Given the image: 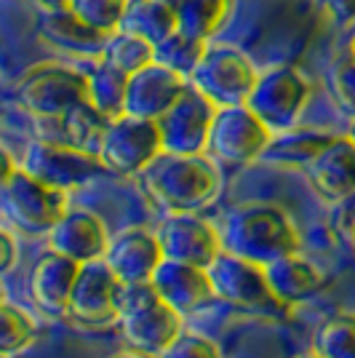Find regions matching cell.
<instances>
[{
	"mask_svg": "<svg viewBox=\"0 0 355 358\" xmlns=\"http://www.w3.org/2000/svg\"><path fill=\"white\" fill-rule=\"evenodd\" d=\"M139 187L161 211L198 214L222 190V174L208 155L161 152L139 174Z\"/></svg>",
	"mask_w": 355,
	"mask_h": 358,
	"instance_id": "obj_1",
	"label": "cell"
},
{
	"mask_svg": "<svg viewBox=\"0 0 355 358\" xmlns=\"http://www.w3.org/2000/svg\"><path fill=\"white\" fill-rule=\"evenodd\" d=\"M222 252L267 268L283 257L299 254V230L294 220L275 203H240L224 214L219 224Z\"/></svg>",
	"mask_w": 355,
	"mask_h": 358,
	"instance_id": "obj_2",
	"label": "cell"
},
{
	"mask_svg": "<svg viewBox=\"0 0 355 358\" xmlns=\"http://www.w3.org/2000/svg\"><path fill=\"white\" fill-rule=\"evenodd\" d=\"M120 337L129 350L142 358H161L163 350L177 340L182 315L168 308L152 284H123L118 297Z\"/></svg>",
	"mask_w": 355,
	"mask_h": 358,
	"instance_id": "obj_3",
	"label": "cell"
},
{
	"mask_svg": "<svg viewBox=\"0 0 355 358\" xmlns=\"http://www.w3.org/2000/svg\"><path fill=\"white\" fill-rule=\"evenodd\" d=\"M0 209L8 227H14L19 236L48 238V233L70 211V201L67 193L48 187L16 166L14 174L0 179Z\"/></svg>",
	"mask_w": 355,
	"mask_h": 358,
	"instance_id": "obj_4",
	"label": "cell"
},
{
	"mask_svg": "<svg viewBox=\"0 0 355 358\" xmlns=\"http://www.w3.org/2000/svg\"><path fill=\"white\" fill-rule=\"evenodd\" d=\"M16 102L35 118H59L89 99V78L57 62L35 64L16 80Z\"/></svg>",
	"mask_w": 355,
	"mask_h": 358,
	"instance_id": "obj_5",
	"label": "cell"
},
{
	"mask_svg": "<svg viewBox=\"0 0 355 358\" xmlns=\"http://www.w3.org/2000/svg\"><path fill=\"white\" fill-rule=\"evenodd\" d=\"M256 80H259V73L254 62L240 48L227 43H208L206 57L190 78L195 89L219 110L249 105Z\"/></svg>",
	"mask_w": 355,
	"mask_h": 358,
	"instance_id": "obj_6",
	"label": "cell"
},
{
	"mask_svg": "<svg viewBox=\"0 0 355 358\" xmlns=\"http://www.w3.org/2000/svg\"><path fill=\"white\" fill-rule=\"evenodd\" d=\"M208 278H211L217 299H222L243 313L267 315V318H281L289 313V308H283L275 299L273 289L267 284L265 268L246 262L236 254H219L214 265L208 268Z\"/></svg>",
	"mask_w": 355,
	"mask_h": 358,
	"instance_id": "obj_7",
	"label": "cell"
},
{
	"mask_svg": "<svg viewBox=\"0 0 355 358\" xmlns=\"http://www.w3.org/2000/svg\"><path fill=\"white\" fill-rule=\"evenodd\" d=\"M310 94L312 89L307 78L296 67L278 64L259 73V80L249 96V107L273 134H281L299 126V118L310 102Z\"/></svg>",
	"mask_w": 355,
	"mask_h": 358,
	"instance_id": "obj_8",
	"label": "cell"
},
{
	"mask_svg": "<svg viewBox=\"0 0 355 358\" xmlns=\"http://www.w3.org/2000/svg\"><path fill=\"white\" fill-rule=\"evenodd\" d=\"M163 152V136L155 120L120 115L110 120V129L99 148V161L110 174L139 177Z\"/></svg>",
	"mask_w": 355,
	"mask_h": 358,
	"instance_id": "obj_9",
	"label": "cell"
},
{
	"mask_svg": "<svg viewBox=\"0 0 355 358\" xmlns=\"http://www.w3.org/2000/svg\"><path fill=\"white\" fill-rule=\"evenodd\" d=\"M273 131L254 115L249 105L222 107L217 110V118L211 126L206 155L217 164L246 166L262 161Z\"/></svg>",
	"mask_w": 355,
	"mask_h": 358,
	"instance_id": "obj_10",
	"label": "cell"
},
{
	"mask_svg": "<svg viewBox=\"0 0 355 358\" xmlns=\"http://www.w3.org/2000/svg\"><path fill=\"white\" fill-rule=\"evenodd\" d=\"M19 166L41 179L48 187H57L61 193H70L75 187L89 185L91 179L110 174L99 155L91 152H80L73 148H61V145H48L41 139H32L24 155L19 158Z\"/></svg>",
	"mask_w": 355,
	"mask_h": 358,
	"instance_id": "obj_11",
	"label": "cell"
},
{
	"mask_svg": "<svg viewBox=\"0 0 355 358\" xmlns=\"http://www.w3.org/2000/svg\"><path fill=\"white\" fill-rule=\"evenodd\" d=\"M219 107L211 105L193 83L184 89L179 102L161 120L158 129L163 136V152L174 155H206L211 126Z\"/></svg>",
	"mask_w": 355,
	"mask_h": 358,
	"instance_id": "obj_12",
	"label": "cell"
},
{
	"mask_svg": "<svg viewBox=\"0 0 355 358\" xmlns=\"http://www.w3.org/2000/svg\"><path fill=\"white\" fill-rule=\"evenodd\" d=\"M163 257L171 262L208 270L222 254L219 227L201 220L198 214H168L158 227Z\"/></svg>",
	"mask_w": 355,
	"mask_h": 358,
	"instance_id": "obj_13",
	"label": "cell"
},
{
	"mask_svg": "<svg viewBox=\"0 0 355 358\" xmlns=\"http://www.w3.org/2000/svg\"><path fill=\"white\" fill-rule=\"evenodd\" d=\"M120 286L123 284L118 281V275L107 268L104 259L80 265L67 315L75 318L78 324H83V327H110V324H118Z\"/></svg>",
	"mask_w": 355,
	"mask_h": 358,
	"instance_id": "obj_14",
	"label": "cell"
},
{
	"mask_svg": "<svg viewBox=\"0 0 355 358\" xmlns=\"http://www.w3.org/2000/svg\"><path fill=\"white\" fill-rule=\"evenodd\" d=\"M163 259L158 233L147 227H126L115 233L104 254L107 268L118 275L120 284H150Z\"/></svg>",
	"mask_w": 355,
	"mask_h": 358,
	"instance_id": "obj_15",
	"label": "cell"
},
{
	"mask_svg": "<svg viewBox=\"0 0 355 358\" xmlns=\"http://www.w3.org/2000/svg\"><path fill=\"white\" fill-rule=\"evenodd\" d=\"M107 129H110V118L102 115L89 99L59 118H35V139L91 152V155H99Z\"/></svg>",
	"mask_w": 355,
	"mask_h": 358,
	"instance_id": "obj_16",
	"label": "cell"
},
{
	"mask_svg": "<svg viewBox=\"0 0 355 358\" xmlns=\"http://www.w3.org/2000/svg\"><path fill=\"white\" fill-rule=\"evenodd\" d=\"M110 236L104 222L89 209H70L48 233V249L78 265L99 262L107 254Z\"/></svg>",
	"mask_w": 355,
	"mask_h": 358,
	"instance_id": "obj_17",
	"label": "cell"
},
{
	"mask_svg": "<svg viewBox=\"0 0 355 358\" xmlns=\"http://www.w3.org/2000/svg\"><path fill=\"white\" fill-rule=\"evenodd\" d=\"M315 195L326 203H342L355 195V142L347 134H337L328 148L305 169Z\"/></svg>",
	"mask_w": 355,
	"mask_h": 358,
	"instance_id": "obj_18",
	"label": "cell"
},
{
	"mask_svg": "<svg viewBox=\"0 0 355 358\" xmlns=\"http://www.w3.org/2000/svg\"><path fill=\"white\" fill-rule=\"evenodd\" d=\"M190 86L182 75L166 70L161 64H150L147 70L129 78L126 115L142 120H158L179 102V96Z\"/></svg>",
	"mask_w": 355,
	"mask_h": 358,
	"instance_id": "obj_19",
	"label": "cell"
},
{
	"mask_svg": "<svg viewBox=\"0 0 355 358\" xmlns=\"http://www.w3.org/2000/svg\"><path fill=\"white\" fill-rule=\"evenodd\" d=\"M78 273H80V265L73 259L51 249L41 254L32 265L30 281H27L32 305L45 315H67Z\"/></svg>",
	"mask_w": 355,
	"mask_h": 358,
	"instance_id": "obj_20",
	"label": "cell"
},
{
	"mask_svg": "<svg viewBox=\"0 0 355 358\" xmlns=\"http://www.w3.org/2000/svg\"><path fill=\"white\" fill-rule=\"evenodd\" d=\"M150 284L155 286L163 302L174 308L179 315L198 313L201 308H206L217 299L208 270L171 262V259H163V265L155 270Z\"/></svg>",
	"mask_w": 355,
	"mask_h": 358,
	"instance_id": "obj_21",
	"label": "cell"
},
{
	"mask_svg": "<svg viewBox=\"0 0 355 358\" xmlns=\"http://www.w3.org/2000/svg\"><path fill=\"white\" fill-rule=\"evenodd\" d=\"M38 38H41L43 43L59 48V51H67V54H78V57L99 62L110 35L94 30V27L86 24L80 16L73 14L70 8H59V11H45V14H41Z\"/></svg>",
	"mask_w": 355,
	"mask_h": 358,
	"instance_id": "obj_22",
	"label": "cell"
},
{
	"mask_svg": "<svg viewBox=\"0 0 355 358\" xmlns=\"http://www.w3.org/2000/svg\"><path fill=\"white\" fill-rule=\"evenodd\" d=\"M265 275L273 294L283 308H294L299 302H307L326 286L324 273L302 254H291V257H283L278 262L267 265Z\"/></svg>",
	"mask_w": 355,
	"mask_h": 358,
	"instance_id": "obj_23",
	"label": "cell"
},
{
	"mask_svg": "<svg viewBox=\"0 0 355 358\" xmlns=\"http://www.w3.org/2000/svg\"><path fill=\"white\" fill-rule=\"evenodd\" d=\"M337 134L328 131H315V129H291V131H281L273 134L270 145H267L262 161L270 166H286V169H307V166L328 148V142Z\"/></svg>",
	"mask_w": 355,
	"mask_h": 358,
	"instance_id": "obj_24",
	"label": "cell"
},
{
	"mask_svg": "<svg viewBox=\"0 0 355 358\" xmlns=\"http://www.w3.org/2000/svg\"><path fill=\"white\" fill-rule=\"evenodd\" d=\"M118 30L158 45L177 32V11L166 8L155 0H129Z\"/></svg>",
	"mask_w": 355,
	"mask_h": 358,
	"instance_id": "obj_25",
	"label": "cell"
},
{
	"mask_svg": "<svg viewBox=\"0 0 355 358\" xmlns=\"http://www.w3.org/2000/svg\"><path fill=\"white\" fill-rule=\"evenodd\" d=\"M89 102L110 120L126 115V94H129V75L118 73L115 67L94 62L89 73Z\"/></svg>",
	"mask_w": 355,
	"mask_h": 358,
	"instance_id": "obj_26",
	"label": "cell"
},
{
	"mask_svg": "<svg viewBox=\"0 0 355 358\" xmlns=\"http://www.w3.org/2000/svg\"><path fill=\"white\" fill-rule=\"evenodd\" d=\"M233 0H184L177 8V30L195 41L211 43L230 16Z\"/></svg>",
	"mask_w": 355,
	"mask_h": 358,
	"instance_id": "obj_27",
	"label": "cell"
},
{
	"mask_svg": "<svg viewBox=\"0 0 355 358\" xmlns=\"http://www.w3.org/2000/svg\"><path fill=\"white\" fill-rule=\"evenodd\" d=\"M102 62L131 78V75L147 70L150 64H155V45L142 41V38H136V35L118 30L107 38V45H104L102 51Z\"/></svg>",
	"mask_w": 355,
	"mask_h": 358,
	"instance_id": "obj_28",
	"label": "cell"
},
{
	"mask_svg": "<svg viewBox=\"0 0 355 358\" xmlns=\"http://www.w3.org/2000/svg\"><path fill=\"white\" fill-rule=\"evenodd\" d=\"M208 43L203 41H195L184 32H174L168 35L163 43L155 45V64H161L171 73L182 75L184 80H190L195 75V70L201 67V62L206 57Z\"/></svg>",
	"mask_w": 355,
	"mask_h": 358,
	"instance_id": "obj_29",
	"label": "cell"
},
{
	"mask_svg": "<svg viewBox=\"0 0 355 358\" xmlns=\"http://www.w3.org/2000/svg\"><path fill=\"white\" fill-rule=\"evenodd\" d=\"M312 353L318 358H355V313L326 318L312 334Z\"/></svg>",
	"mask_w": 355,
	"mask_h": 358,
	"instance_id": "obj_30",
	"label": "cell"
},
{
	"mask_svg": "<svg viewBox=\"0 0 355 358\" xmlns=\"http://www.w3.org/2000/svg\"><path fill=\"white\" fill-rule=\"evenodd\" d=\"M326 91L345 118L355 120V51L347 45L326 70Z\"/></svg>",
	"mask_w": 355,
	"mask_h": 358,
	"instance_id": "obj_31",
	"label": "cell"
},
{
	"mask_svg": "<svg viewBox=\"0 0 355 358\" xmlns=\"http://www.w3.org/2000/svg\"><path fill=\"white\" fill-rule=\"evenodd\" d=\"M35 337H38L35 318L14 302H3L0 305V350H3V356L24 350Z\"/></svg>",
	"mask_w": 355,
	"mask_h": 358,
	"instance_id": "obj_32",
	"label": "cell"
},
{
	"mask_svg": "<svg viewBox=\"0 0 355 358\" xmlns=\"http://www.w3.org/2000/svg\"><path fill=\"white\" fill-rule=\"evenodd\" d=\"M126 3L129 0H67V8L80 16L86 24H91L94 30L113 35L120 27Z\"/></svg>",
	"mask_w": 355,
	"mask_h": 358,
	"instance_id": "obj_33",
	"label": "cell"
},
{
	"mask_svg": "<svg viewBox=\"0 0 355 358\" xmlns=\"http://www.w3.org/2000/svg\"><path fill=\"white\" fill-rule=\"evenodd\" d=\"M161 358H222L219 345L201 331H182Z\"/></svg>",
	"mask_w": 355,
	"mask_h": 358,
	"instance_id": "obj_34",
	"label": "cell"
},
{
	"mask_svg": "<svg viewBox=\"0 0 355 358\" xmlns=\"http://www.w3.org/2000/svg\"><path fill=\"white\" fill-rule=\"evenodd\" d=\"M321 8L337 24H355V0H321Z\"/></svg>",
	"mask_w": 355,
	"mask_h": 358,
	"instance_id": "obj_35",
	"label": "cell"
},
{
	"mask_svg": "<svg viewBox=\"0 0 355 358\" xmlns=\"http://www.w3.org/2000/svg\"><path fill=\"white\" fill-rule=\"evenodd\" d=\"M0 254H3V259H0L3 273H11L16 265V257H19V249H16V238H14V233H11V227H3V233H0Z\"/></svg>",
	"mask_w": 355,
	"mask_h": 358,
	"instance_id": "obj_36",
	"label": "cell"
},
{
	"mask_svg": "<svg viewBox=\"0 0 355 358\" xmlns=\"http://www.w3.org/2000/svg\"><path fill=\"white\" fill-rule=\"evenodd\" d=\"M41 8L45 11H59V8H67V0H35Z\"/></svg>",
	"mask_w": 355,
	"mask_h": 358,
	"instance_id": "obj_37",
	"label": "cell"
},
{
	"mask_svg": "<svg viewBox=\"0 0 355 358\" xmlns=\"http://www.w3.org/2000/svg\"><path fill=\"white\" fill-rule=\"evenodd\" d=\"M155 3H161V6H166V8H174V11H177L184 0H155Z\"/></svg>",
	"mask_w": 355,
	"mask_h": 358,
	"instance_id": "obj_38",
	"label": "cell"
},
{
	"mask_svg": "<svg viewBox=\"0 0 355 358\" xmlns=\"http://www.w3.org/2000/svg\"><path fill=\"white\" fill-rule=\"evenodd\" d=\"M347 136L355 142V120H350V129H347Z\"/></svg>",
	"mask_w": 355,
	"mask_h": 358,
	"instance_id": "obj_39",
	"label": "cell"
},
{
	"mask_svg": "<svg viewBox=\"0 0 355 358\" xmlns=\"http://www.w3.org/2000/svg\"><path fill=\"white\" fill-rule=\"evenodd\" d=\"M113 358H142V356H136V353H118V356H113Z\"/></svg>",
	"mask_w": 355,
	"mask_h": 358,
	"instance_id": "obj_40",
	"label": "cell"
},
{
	"mask_svg": "<svg viewBox=\"0 0 355 358\" xmlns=\"http://www.w3.org/2000/svg\"><path fill=\"white\" fill-rule=\"evenodd\" d=\"M347 236H350V241H353V243H355V224H353V227H350V233H347Z\"/></svg>",
	"mask_w": 355,
	"mask_h": 358,
	"instance_id": "obj_41",
	"label": "cell"
},
{
	"mask_svg": "<svg viewBox=\"0 0 355 358\" xmlns=\"http://www.w3.org/2000/svg\"><path fill=\"white\" fill-rule=\"evenodd\" d=\"M350 48L355 51V30H353V38H350Z\"/></svg>",
	"mask_w": 355,
	"mask_h": 358,
	"instance_id": "obj_42",
	"label": "cell"
},
{
	"mask_svg": "<svg viewBox=\"0 0 355 358\" xmlns=\"http://www.w3.org/2000/svg\"><path fill=\"white\" fill-rule=\"evenodd\" d=\"M299 358H318V356H315V353H310V356H299Z\"/></svg>",
	"mask_w": 355,
	"mask_h": 358,
	"instance_id": "obj_43",
	"label": "cell"
}]
</instances>
